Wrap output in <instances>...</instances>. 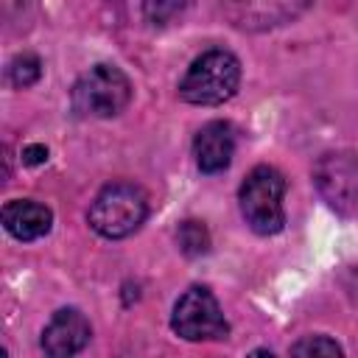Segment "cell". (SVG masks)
<instances>
[{
    "mask_svg": "<svg viewBox=\"0 0 358 358\" xmlns=\"http://www.w3.org/2000/svg\"><path fill=\"white\" fill-rule=\"evenodd\" d=\"M241 62L224 48H210L190 62L179 81V98L196 106H218L238 92Z\"/></svg>",
    "mask_w": 358,
    "mask_h": 358,
    "instance_id": "6da1fadb",
    "label": "cell"
},
{
    "mask_svg": "<svg viewBox=\"0 0 358 358\" xmlns=\"http://www.w3.org/2000/svg\"><path fill=\"white\" fill-rule=\"evenodd\" d=\"M145 215H148V196L140 185L109 182L92 199L87 221L101 238L117 241V238H129L131 232H137Z\"/></svg>",
    "mask_w": 358,
    "mask_h": 358,
    "instance_id": "7a4b0ae2",
    "label": "cell"
},
{
    "mask_svg": "<svg viewBox=\"0 0 358 358\" xmlns=\"http://www.w3.org/2000/svg\"><path fill=\"white\" fill-rule=\"evenodd\" d=\"M285 176L271 165H257L246 173L238 201L241 215L257 235H277L285 227Z\"/></svg>",
    "mask_w": 358,
    "mask_h": 358,
    "instance_id": "3957f363",
    "label": "cell"
},
{
    "mask_svg": "<svg viewBox=\"0 0 358 358\" xmlns=\"http://www.w3.org/2000/svg\"><path fill=\"white\" fill-rule=\"evenodd\" d=\"M131 101V81L115 64H95L70 90L73 112L81 117H115Z\"/></svg>",
    "mask_w": 358,
    "mask_h": 358,
    "instance_id": "277c9868",
    "label": "cell"
},
{
    "mask_svg": "<svg viewBox=\"0 0 358 358\" xmlns=\"http://www.w3.org/2000/svg\"><path fill=\"white\" fill-rule=\"evenodd\" d=\"M171 327L185 341H218L227 338L229 324L215 299V294L204 285H190L173 305Z\"/></svg>",
    "mask_w": 358,
    "mask_h": 358,
    "instance_id": "5b68a950",
    "label": "cell"
},
{
    "mask_svg": "<svg viewBox=\"0 0 358 358\" xmlns=\"http://www.w3.org/2000/svg\"><path fill=\"white\" fill-rule=\"evenodd\" d=\"M313 0H221L227 20L241 31H268L296 20Z\"/></svg>",
    "mask_w": 358,
    "mask_h": 358,
    "instance_id": "8992f818",
    "label": "cell"
},
{
    "mask_svg": "<svg viewBox=\"0 0 358 358\" xmlns=\"http://www.w3.org/2000/svg\"><path fill=\"white\" fill-rule=\"evenodd\" d=\"M313 179L330 207L347 210L358 204V159L352 154H324Z\"/></svg>",
    "mask_w": 358,
    "mask_h": 358,
    "instance_id": "52a82bcc",
    "label": "cell"
},
{
    "mask_svg": "<svg viewBox=\"0 0 358 358\" xmlns=\"http://www.w3.org/2000/svg\"><path fill=\"white\" fill-rule=\"evenodd\" d=\"M92 327L78 308H62L42 330V350L53 358H70L87 347Z\"/></svg>",
    "mask_w": 358,
    "mask_h": 358,
    "instance_id": "ba28073f",
    "label": "cell"
},
{
    "mask_svg": "<svg viewBox=\"0 0 358 358\" xmlns=\"http://www.w3.org/2000/svg\"><path fill=\"white\" fill-rule=\"evenodd\" d=\"M193 157L201 173H221L235 157V129L227 120H210L193 140Z\"/></svg>",
    "mask_w": 358,
    "mask_h": 358,
    "instance_id": "9c48e42d",
    "label": "cell"
},
{
    "mask_svg": "<svg viewBox=\"0 0 358 358\" xmlns=\"http://www.w3.org/2000/svg\"><path fill=\"white\" fill-rule=\"evenodd\" d=\"M3 227L17 241H39L53 227V213L42 201L34 199H14L3 207Z\"/></svg>",
    "mask_w": 358,
    "mask_h": 358,
    "instance_id": "30bf717a",
    "label": "cell"
},
{
    "mask_svg": "<svg viewBox=\"0 0 358 358\" xmlns=\"http://www.w3.org/2000/svg\"><path fill=\"white\" fill-rule=\"evenodd\" d=\"M190 8V0H143V17L154 28H165L176 22Z\"/></svg>",
    "mask_w": 358,
    "mask_h": 358,
    "instance_id": "8fae6325",
    "label": "cell"
},
{
    "mask_svg": "<svg viewBox=\"0 0 358 358\" xmlns=\"http://www.w3.org/2000/svg\"><path fill=\"white\" fill-rule=\"evenodd\" d=\"M176 241H179V249L187 255V257H199L210 249V232L201 221H185L179 229H176Z\"/></svg>",
    "mask_w": 358,
    "mask_h": 358,
    "instance_id": "7c38bea8",
    "label": "cell"
},
{
    "mask_svg": "<svg viewBox=\"0 0 358 358\" xmlns=\"http://www.w3.org/2000/svg\"><path fill=\"white\" fill-rule=\"evenodd\" d=\"M39 76H42V62H39L34 53H20V56H14L11 64H8V81H11L14 87H20V90L36 84Z\"/></svg>",
    "mask_w": 358,
    "mask_h": 358,
    "instance_id": "4fadbf2b",
    "label": "cell"
},
{
    "mask_svg": "<svg viewBox=\"0 0 358 358\" xmlns=\"http://www.w3.org/2000/svg\"><path fill=\"white\" fill-rule=\"evenodd\" d=\"M294 355H341V347L327 336H308L291 347Z\"/></svg>",
    "mask_w": 358,
    "mask_h": 358,
    "instance_id": "5bb4252c",
    "label": "cell"
},
{
    "mask_svg": "<svg viewBox=\"0 0 358 358\" xmlns=\"http://www.w3.org/2000/svg\"><path fill=\"white\" fill-rule=\"evenodd\" d=\"M45 159H48V148H45V145L34 143V145H25V148H22V162H25V165H42Z\"/></svg>",
    "mask_w": 358,
    "mask_h": 358,
    "instance_id": "9a60e30c",
    "label": "cell"
}]
</instances>
